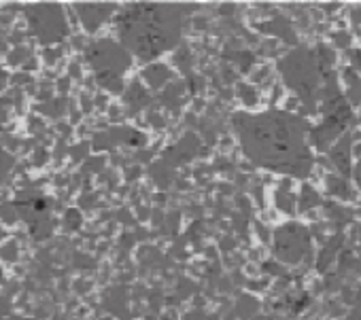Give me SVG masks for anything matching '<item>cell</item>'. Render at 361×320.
<instances>
[{
  "instance_id": "obj_1",
  "label": "cell",
  "mask_w": 361,
  "mask_h": 320,
  "mask_svg": "<svg viewBox=\"0 0 361 320\" xmlns=\"http://www.w3.org/2000/svg\"><path fill=\"white\" fill-rule=\"evenodd\" d=\"M232 125L245 155L255 166L295 179L310 174V125L302 117L285 110L236 113Z\"/></svg>"
},
{
  "instance_id": "obj_2",
  "label": "cell",
  "mask_w": 361,
  "mask_h": 320,
  "mask_svg": "<svg viewBox=\"0 0 361 320\" xmlns=\"http://www.w3.org/2000/svg\"><path fill=\"white\" fill-rule=\"evenodd\" d=\"M190 11L192 7L188 5H132L119 20V30L138 58L153 60L178 45Z\"/></svg>"
},
{
  "instance_id": "obj_3",
  "label": "cell",
  "mask_w": 361,
  "mask_h": 320,
  "mask_svg": "<svg viewBox=\"0 0 361 320\" xmlns=\"http://www.w3.org/2000/svg\"><path fill=\"white\" fill-rule=\"evenodd\" d=\"M308 233L300 225H287L276 233V257L287 263H298L308 250Z\"/></svg>"
}]
</instances>
